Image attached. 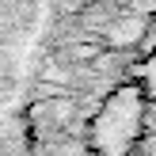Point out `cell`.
Wrapping results in <instances>:
<instances>
[{"label":"cell","instance_id":"1","mask_svg":"<svg viewBox=\"0 0 156 156\" xmlns=\"http://www.w3.org/2000/svg\"><path fill=\"white\" fill-rule=\"evenodd\" d=\"M145 114L149 103L133 84H118L99 103V111L84 126V145L91 156H137L145 137Z\"/></svg>","mask_w":156,"mask_h":156},{"label":"cell","instance_id":"2","mask_svg":"<svg viewBox=\"0 0 156 156\" xmlns=\"http://www.w3.org/2000/svg\"><path fill=\"white\" fill-rule=\"evenodd\" d=\"M129 84H133V88L145 95V103H156V53H149V57H137Z\"/></svg>","mask_w":156,"mask_h":156},{"label":"cell","instance_id":"3","mask_svg":"<svg viewBox=\"0 0 156 156\" xmlns=\"http://www.w3.org/2000/svg\"><path fill=\"white\" fill-rule=\"evenodd\" d=\"M133 53H137V57H149V53H156V15H149L145 30L137 34V42H133Z\"/></svg>","mask_w":156,"mask_h":156},{"label":"cell","instance_id":"4","mask_svg":"<svg viewBox=\"0 0 156 156\" xmlns=\"http://www.w3.org/2000/svg\"><path fill=\"white\" fill-rule=\"evenodd\" d=\"M141 149L145 156H156V137H141Z\"/></svg>","mask_w":156,"mask_h":156}]
</instances>
